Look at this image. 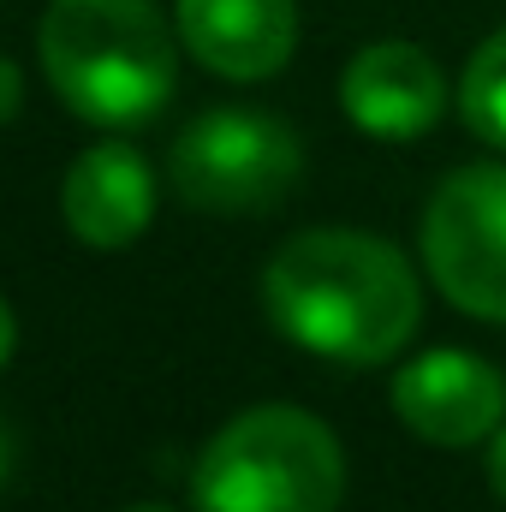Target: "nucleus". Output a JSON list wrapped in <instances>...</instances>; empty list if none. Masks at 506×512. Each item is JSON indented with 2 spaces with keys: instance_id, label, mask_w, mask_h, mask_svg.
I'll return each instance as SVG.
<instances>
[{
  "instance_id": "obj_1",
  "label": "nucleus",
  "mask_w": 506,
  "mask_h": 512,
  "mask_svg": "<svg viewBox=\"0 0 506 512\" xmlns=\"http://www.w3.org/2000/svg\"><path fill=\"white\" fill-rule=\"evenodd\" d=\"M262 310L310 358L370 370L411 346L423 322V280L405 251L376 233L310 227L268 256Z\"/></svg>"
},
{
  "instance_id": "obj_2",
  "label": "nucleus",
  "mask_w": 506,
  "mask_h": 512,
  "mask_svg": "<svg viewBox=\"0 0 506 512\" xmlns=\"http://www.w3.org/2000/svg\"><path fill=\"white\" fill-rule=\"evenodd\" d=\"M36 54L54 96L108 131L155 120L179 84V24L155 0H48Z\"/></svg>"
},
{
  "instance_id": "obj_3",
  "label": "nucleus",
  "mask_w": 506,
  "mask_h": 512,
  "mask_svg": "<svg viewBox=\"0 0 506 512\" xmlns=\"http://www.w3.org/2000/svg\"><path fill=\"white\" fill-rule=\"evenodd\" d=\"M340 435L298 405H251L221 423L191 465L197 512H340Z\"/></svg>"
},
{
  "instance_id": "obj_4",
  "label": "nucleus",
  "mask_w": 506,
  "mask_h": 512,
  "mask_svg": "<svg viewBox=\"0 0 506 512\" xmlns=\"http://www.w3.org/2000/svg\"><path fill=\"white\" fill-rule=\"evenodd\" d=\"M173 191L203 215H268L304 173V143L262 108H209L173 137Z\"/></svg>"
},
{
  "instance_id": "obj_5",
  "label": "nucleus",
  "mask_w": 506,
  "mask_h": 512,
  "mask_svg": "<svg viewBox=\"0 0 506 512\" xmlns=\"http://www.w3.org/2000/svg\"><path fill=\"white\" fill-rule=\"evenodd\" d=\"M417 251L453 310L506 322V161L459 167L435 185Z\"/></svg>"
},
{
  "instance_id": "obj_6",
  "label": "nucleus",
  "mask_w": 506,
  "mask_h": 512,
  "mask_svg": "<svg viewBox=\"0 0 506 512\" xmlns=\"http://www.w3.org/2000/svg\"><path fill=\"white\" fill-rule=\"evenodd\" d=\"M393 411L417 441L459 453L506 423V376L465 346H435L393 376Z\"/></svg>"
},
{
  "instance_id": "obj_7",
  "label": "nucleus",
  "mask_w": 506,
  "mask_h": 512,
  "mask_svg": "<svg viewBox=\"0 0 506 512\" xmlns=\"http://www.w3.org/2000/svg\"><path fill=\"white\" fill-rule=\"evenodd\" d=\"M340 108L364 137L411 143V137L441 126L447 78L417 42H370L340 72Z\"/></svg>"
},
{
  "instance_id": "obj_8",
  "label": "nucleus",
  "mask_w": 506,
  "mask_h": 512,
  "mask_svg": "<svg viewBox=\"0 0 506 512\" xmlns=\"http://www.w3.org/2000/svg\"><path fill=\"white\" fill-rule=\"evenodd\" d=\"M179 42L215 78H274L298 48V0H173Z\"/></svg>"
},
{
  "instance_id": "obj_9",
  "label": "nucleus",
  "mask_w": 506,
  "mask_h": 512,
  "mask_svg": "<svg viewBox=\"0 0 506 512\" xmlns=\"http://www.w3.org/2000/svg\"><path fill=\"white\" fill-rule=\"evenodd\" d=\"M66 233L90 251H126L155 221V173L131 143L84 149L60 179Z\"/></svg>"
},
{
  "instance_id": "obj_10",
  "label": "nucleus",
  "mask_w": 506,
  "mask_h": 512,
  "mask_svg": "<svg viewBox=\"0 0 506 512\" xmlns=\"http://www.w3.org/2000/svg\"><path fill=\"white\" fill-rule=\"evenodd\" d=\"M459 114L471 137L506 149V24L495 36L477 42V54L465 60V78H459Z\"/></svg>"
},
{
  "instance_id": "obj_11",
  "label": "nucleus",
  "mask_w": 506,
  "mask_h": 512,
  "mask_svg": "<svg viewBox=\"0 0 506 512\" xmlns=\"http://www.w3.org/2000/svg\"><path fill=\"white\" fill-rule=\"evenodd\" d=\"M18 102H24V72H18L6 54H0V126L18 114Z\"/></svg>"
},
{
  "instance_id": "obj_12",
  "label": "nucleus",
  "mask_w": 506,
  "mask_h": 512,
  "mask_svg": "<svg viewBox=\"0 0 506 512\" xmlns=\"http://www.w3.org/2000/svg\"><path fill=\"white\" fill-rule=\"evenodd\" d=\"M489 489L506 501V429L489 435Z\"/></svg>"
},
{
  "instance_id": "obj_13",
  "label": "nucleus",
  "mask_w": 506,
  "mask_h": 512,
  "mask_svg": "<svg viewBox=\"0 0 506 512\" xmlns=\"http://www.w3.org/2000/svg\"><path fill=\"white\" fill-rule=\"evenodd\" d=\"M12 346H18V316H12V304L0 298V370H6V358H12Z\"/></svg>"
},
{
  "instance_id": "obj_14",
  "label": "nucleus",
  "mask_w": 506,
  "mask_h": 512,
  "mask_svg": "<svg viewBox=\"0 0 506 512\" xmlns=\"http://www.w3.org/2000/svg\"><path fill=\"white\" fill-rule=\"evenodd\" d=\"M6 477H12V429L0 417V489H6Z\"/></svg>"
},
{
  "instance_id": "obj_15",
  "label": "nucleus",
  "mask_w": 506,
  "mask_h": 512,
  "mask_svg": "<svg viewBox=\"0 0 506 512\" xmlns=\"http://www.w3.org/2000/svg\"><path fill=\"white\" fill-rule=\"evenodd\" d=\"M131 512H173V507H131Z\"/></svg>"
}]
</instances>
